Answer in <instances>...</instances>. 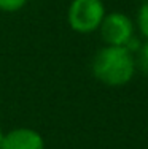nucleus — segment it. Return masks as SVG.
<instances>
[{
  "mask_svg": "<svg viewBox=\"0 0 148 149\" xmlns=\"http://www.w3.org/2000/svg\"><path fill=\"white\" fill-rule=\"evenodd\" d=\"M135 63L140 67L145 74H148V40H145V43L139 48V56L135 59Z\"/></svg>",
  "mask_w": 148,
  "mask_h": 149,
  "instance_id": "obj_7",
  "label": "nucleus"
},
{
  "mask_svg": "<svg viewBox=\"0 0 148 149\" xmlns=\"http://www.w3.org/2000/svg\"><path fill=\"white\" fill-rule=\"evenodd\" d=\"M99 30L107 46H129L134 38V24L131 17L119 11L105 15Z\"/></svg>",
  "mask_w": 148,
  "mask_h": 149,
  "instance_id": "obj_3",
  "label": "nucleus"
},
{
  "mask_svg": "<svg viewBox=\"0 0 148 149\" xmlns=\"http://www.w3.org/2000/svg\"><path fill=\"white\" fill-rule=\"evenodd\" d=\"M0 149H45V141L37 130L21 127L3 135Z\"/></svg>",
  "mask_w": 148,
  "mask_h": 149,
  "instance_id": "obj_4",
  "label": "nucleus"
},
{
  "mask_svg": "<svg viewBox=\"0 0 148 149\" xmlns=\"http://www.w3.org/2000/svg\"><path fill=\"white\" fill-rule=\"evenodd\" d=\"M93 74L105 86L121 87L135 74V56L128 46H104L91 63Z\"/></svg>",
  "mask_w": 148,
  "mask_h": 149,
  "instance_id": "obj_1",
  "label": "nucleus"
},
{
  "mask_svg": "<svg viewBox=\"0 0 148 149\" xmlns=\"http://www.w3.org/2000/svg\"><path fill=\"white\" fill-rule=\"evenodd\" d=\"M104 17L105 5L102 0H72L67 11L70 29L78 33H91L97 30Z\"/></svg>",
  "mask_w": 148,
  "mask_h": 149,
  "instance_id": "obj_2",
  "label": "nucleus"
},
{
  "mask_svg": "<svg viewBox=\"0 0 148 149\" xmlns=\"http://www.w3.org/2000/svg\"><path fill=\"white\" fill-rule=\"evenodd\" d=\"M3 135H5V133H3V132H2V129H0V148H2V141H3Z\"/></svg>",
  "mask_w": 148,
  "mask_h": 149,
  "instance_id": "obj_8",
  "label": "nucleus"
},
{
  "mask_svg": "<svg viewBox=\"0 0 148 149\" xmlns=\"http://www.w3.org/2000/svg\"><path fill=\"white\" fill-rule=\"evenodd\" d=\"M137 26H139V30L142 33V37H145V40H148V0L145 3H142V6L139 8V13H137Z\"/></svg>",
  "mask_w": 148,
  "mask_h": 149,
  "instance_id": "obj_5",
  "label": "nucleus"
},
{
  "mask_svg": "<svg viewBox=\"0 0 148 149\" xmlns=\"http://www.w3.org/2000/svg\"><path fill=\"white\" fill-rule=\"evenodd\" d=\"M27 0H0V11L5 13H15L24 8Z\"/></svg>",
  "mask_w": 148,
  "mask_h": 149,
  "instance_id": "obj_6",
  "label": "nucleus"
}]
</instances>
